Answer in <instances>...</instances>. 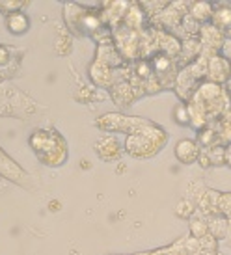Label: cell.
<instances>
[{
	"label": "cell",
	"instance_id": "19",
	"mask_svg": "<svg viewBox=\"0 0 231 255\" xmlns=\"http://www.w3.org/2000/svg\"><path fill=\"white\" fill-rule=\"evenodd\" d=\"M209 158H211V164H215V166L226 164V147H224V145H218V147L211 149Z\"/></svg>",
	"mask_w": 231,
	"mask_h": 255
},
{
	"label": "cell",
	"instance_id": "10",
	"mask_svg": "<svg viewBox=\"0 0 231 255\" xmlns=\"http://www.w3.org/2000/svg\"><path fill=\"white\" fill-rule=\"evenodd\" d=\"M110 95H112L114 103L118 105V107H127V105H131V101L136 97L133 92V86L129 84V82H116V84L110 88Z\"/></svg>",
	"mask_w": 231,
	"mask_h": 255
},
{
	"label": "cell",
	"instance_id": "12",
	"mask_svg": "<svg viewBox=\"0 0 231 255\" xmlns=\"http://www.w3.org/2000/svg\"><path fill=\"white\" fill-rule=\"evenodd\" d=\"M142 19H144L142 4H131V7L127 9V13H125V19H123V26L136 32V30L142 26Z\"/></svg>",
	"mask_w": 231,
	"mask_h": 255
},
{
	"label": "cell",
	"instance_id": "14",
	"mask_svg": "<svg viewBox=\"0 0 231 255\" xmlns=\"http://www.w3.org/2000/svg\"><path fill=\"white\" fill-rule=\"evenodd\" d=\"M190 15H192L196 21H207V19L213 17V9H211V6L207 2H198V4L192 6Z\"/></svg>",
	"mask_w": 231,
	"mask_h": 255
},
{
	"label": "cell",
	"instance_id": "22",
	"mask_svg": "<svg viewBox=\"0 0 231 255\" xmlns=\"http://www.w3.org/2000/svg\"><path fill=\"white\" fill-rule=\"evenodd\" d=\"M198 160H200V164H202L203 168H209V166H211V158L207 155H200V158H198Z\"/></svg>",
	"mask_w": 231,
	"mask_h": 255
},
{
	"label": "cell",
	"instance_id": "3",
	"mask_svg": "<svg viewBox=\"0 0 231 255\" xmlns=\"http://www.w3.org/2000/svg\"><path fill=\"white\" fill-rule=\"evenodd\" d=\"M0 175L7 181H11V183L19 184L22 188H34V183H32V179L26 171L22 170L19 164L15 162L11 156L7 155L6 151L0 155Z\"/></svg>",
	"mask_w": 231,
	"mask_h": 255
},
{
	"label": "cell",
	"instance_id": "4",
	"mask_svg": "<svg viewBox=\"0 0 231 255\" xmlns=\"http://www.w3.org/2000/svg\"><path fill=\"white\" fill-rule=\"evenodd\" d=\"M123 149L134 158H147V156H153L161 149V143L142 134H127Z\"/></svg>",
	"mask_w": 231,
	"mask_h": 255
},
{
	"label": "cell",
	"instance_id": "13",
	"mask_svg": "<svg viewBox=\"0 0 231 255\" xmlns=\"http://www.w3.org/2000/svg\"><path fill=\"white\" fill-rule=\"evenodd\" d=\"M28 4H30L28 0H2L0 2V13H4L6 17L11 13H19Z\"/></svg>",
	"mask_w": 231,
	"mask_h": 255
},
{
	"label": "cell",
	"instance_id": "9",
	"mask_svg": "<svg viewBox=\"0 0 231 255\" xmlns=\"http://www.w3.org/2000/svg\"><path fill=\"white\" fill-rule=\"evenodd\" d=\"M175 156L183 164H192L200 158V145L194 140H179L175 145Z\"/></svg>",
	"mask_w": 231,
	"mask_h": 255
},
{
	"label": "cell",
	"instance_id": "23",
	"mask_svg": "<svg viewBox=\"0 0 231 255\" xmlns=\"http://www.w3.org/2000/svg\"><path fill=\"white\" fill-rule=\"evenodd\" d=\"M226 164H228V166L231 168V143L228 145V147H226Z\"/></svg>",
	"mask_w": 231,
	"mask_h": 255
},
{
	"label": "cell",
	"instance_id": "8",
	"mask_svg": "<svg viewBox=\"0 0 231 255\" xmlns=\"http://www.w3.org/2000/svg\"><path fill=\"white\" fill-rule=\"evenodd\" d=\"M95 60L99 62H103L106 64L110 69L114 67H119V65H123V56L119 54L118 47H116V43H108V45H97V56Z\"/></svg>",
	"mask_w": 231,
	"mask_h": 255
},
{
	"label": "cell",
	"instance_id": "1",
	"mask_svg": "<svg viewBox=\"0 0 231 255\" xmlns=\"http://www.w3.org/2000/svg\"><path fill=\"white\" fill-rule=\"evenodd\" d=\"M144 120H136V118H127L121 114H105L93 121V125L101 130H112V132H127V134H134L136 128L140 127Z\"/></svg>",
	"mask_w": 231,
	"mask_h": 255
},
{
	"label": "cell",
	"instance_id": "15",
	"mask_svg": "<svg viewBox=\"0 0 231 255\" xmlns=\"http://www.w3.org/2000/svg\"><path fill=\"white\" fill-rule=\"evenodd\" d=\"M190 231L198 241L209 235V224L205 220H190Z\"/></svg>",
	"mask_w": 231,
	"mask_h": 255
},
{
	"label": "cell",
	"instance_id": "20",
	"mask_svg": "<svg viewBox=\"0 0 231 255\" xmlns=\"http://www.w3.org/2000/svg\"><path fill=\"white\" fill-rule=\"evenodd\" d=\"M175 121L179 123V125H189L190 123V110L189 107H185V105H177L175 107Z\"/></svg>",
	"mask_w": 231,
	"mask_h": 255
},
{
	"label": "cell",
	"instance_id": "24",
	"mask_svg": "<svg viewBox=\"0 0 231 255\" xmlns=\"http://www.w3.org/2000/svg\"><path fill=\"white\" fill-rule=\"evenodd\" d=\"M2 153H4V149H2V147H0V155H2Z\"/></svg>",
	"mask_w": 231,
	"mask_h": 255
},
{
	"label": "cell",
	"instance_id": "21",
	"mask_svg": "<svg viewBox=\"0 0 231 255\" xmlns=\"http://www.w3.org/2000/svg\"><path fill=\"white\" fill-rule=\"evenodd\" d=\"M217 205L220 209V213L231 218V194H220Z\"/></svg>",
	"mask_w": 231,
	"mask_h": 255
},
{
	"label": "cell",
	"instance_id": "2",
	"mask_svg": "<svg viewBox=\"0 0 231 255\" xmlns=\"http://www.w3.org/2000/svg\"><path fill=\"white\" fill-rule=\"evenodd\" d=\"M37 158L41 160L45 166H62L67 160V143L62 138V134L52 128V136H50V142L47 145V149L43 151L41 155H37Z\"/></svg>",
	"mask_w": 231,
	"mask_h": 255
},
{
	"label": "cell",
	"instance_id": "18",
	"mask_svg": "<svg viewBox=\"0 0 231 255\" xmlns=\"http://www.w3.org/2000/svg\"><path fill=\"white\" fill-rule=\"evenodd\" d=\"M15 54H17L15 49L7 47V45H0V69L11 64V60L15 58Z\"/></svg>",
	"mask_w": 231,
	"mask_h": 255
},
{
	"label": "cell",
	"instance_id": "16",
	"mask_svg": "<svg viewBox=\"0 0 231 255\" xmlns=\"http://www.w3.org/2000/svg\"><path fill=\"white\" fill-rule=\"evenodd\" d=\"M194 211H196V207L192 205L189 199H181V201L175 205V214L183 220H189L190 216L194 214Z\"/></svg>",
	"mask_w": 231,
	"mask_h": 255
},
{
	"label": "cell",
	"instance_id": "6",
	"mask_svg": "<svg viewBox=\"0 0 231 255\" xmlns=\"http://www.w3.org/2000/svg\"><path fill=\"white\" fill-rule=\"evenodd\" d=\"M86 15V7H82L77 2H67L63 6V21L65 26L75 34V36H82V19Z\"/></svg>",
	"mask_w": 231,
	"mask_h": 255
},
{
	"label": "cell",
	"instance_id": "17",
	"mask_svg": "<svg viewBox=\"0 0 231 255\" xmlns=\"http://www.w3.org/2000/svg\"><path fill=\"white\" fill-rule=\"evenodd\" d=\"M213 19H215L218 28H224L228 32L231 24V9H218L217 13L213 15Z\"/></svg>",
	"mask_w": 231,
	"mask_h": 255
},
{
	"label": "cell",
	"instance_id": "5",
	"mask_svg": "<svg viewBox=\"0 0 231 255\" xmlns=\"http://www.w3.org/2000/svg\"><path fill=\"white\" fill-rule=\"evenodd\" d=\"M93 147H95V153L101 160H105V162H112V160H119V156L123 155V145L119 143L118 138H114V136H103V138H99L97 142L93 143Z\"/></svg>",
	"mask_w": 231,
	"mask_h": 255
},
{
	"label": "cell",
	"instance_id": "11",
	"mask_svg": "<svg viewBox=\"0 0 231 255\" xmlns=\"http://www.w3.org/2000/svg\"><path fill=\"white\" fill-rule=\"evenodd\" d=\"M6 28L13 34V36H21L24 32H28L30 28V19L24 11L19 13H11L6 17Z\"/></svg>",
	"mask_w": 231,
	"mask_h": 255
},
{
	"label": "cell",
	"instance_id": "7",
	"mask_svg": "<svg viewBox=\"0 0 231 255\" xmlns=\"http://www.w3.org/2000/svg\"><path fill=\"white\" fill-rule=\"evenodd\" d=\"M90 78L95 84V88H106L110 90L114 86V69H110L106 64L93 60V64L90 65Z\"/></svg>",
	"mask_w": 231,
	"mask_h": 255
}]
</instances>
